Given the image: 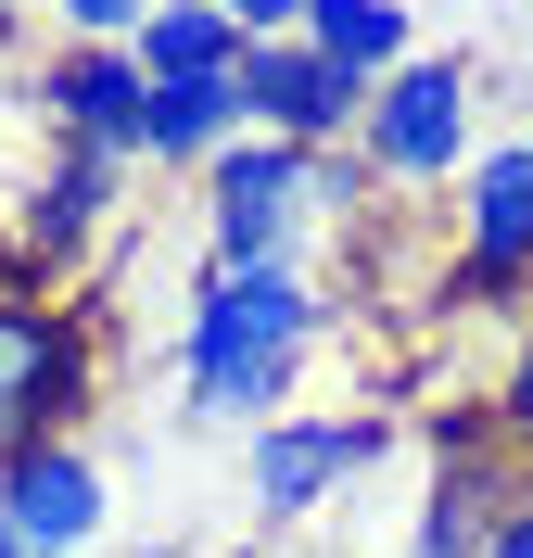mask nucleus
<instances>
[{"instance_id": "f257e3e1", "label": "nucleus", "mask_w": 533, "mask_h": 558, "mask_svg": "<svg viewBox=\"0 0 533 558\" xmlns=\"http://www.w3.org/2000/svg\"><path fill=\"white\" fill-rule=\"evenodd\" d=\"M330 305L305 267H204L191 317H178V407L191 418H280L305 355H318Z\"/></svg>"}, {"instance_id": "f03ea898", "label": "nucleus", "mask_w": 533, "mask_h": 558, "mask_svg": "<svg viewBox=\"0 0 533 558\" xmlns=\"http://www.w3.org/2000/svg\"><path fill=\"white\" fill-rule=\"evenodd\" d=\"M368 204V153L330 140V153H292V140L242 128L204 166V267H305L330 216Z\"/></svg>"}, {"instance_id": "7ed1b4c3", "label": "nucleus", "mask_w": 533, "mask_h": 558, "mask_svg": "<svg viewBox=\"0 0 533 558\" xmlns=\"http://www.w3.org/2000/svg\"><path fill=\"white\" fill-rule=\"evenodd\" d=\"M381 457H393V407H280V418H254V445H242V495H254L267 533H292L343 483H368Z\"/></svg>"}, {"instance_id": "20e7f679", "label": "nucleus", "mask_w": 533, "mask_h": 558, "mask_svg": "<svg viewBox=\"0 0 533 558\" xmlns=\"http://www.w3.org/2000/svg\"><path fill=\"white\" fill-rule=\"evenodd\" d=\"M355 153L381 191H458V166L483 153L470 140V51H407L393 76H368Z\"/></svg>"}, {"instance_id": "39448f33", "label": "nucleus", "mask_w": 533, "mask_h": 558, "mask_svg": "<svg viewBox=\"0 0 533 558\" xmlns=\"http://www.w3.org/2000/svg\"><path fill=\"white\" fill-rule=\"evenodd\" d=\"M89 393H102V343H89V317L51 305V292H0V457L76 432Z\"/></svg>"}, {"instance_id": "423d86ee", "label": "nucleus", "mask_w": 533, "mask_h": 558, "mask_svg": "<svg viewBox=\"0 0 533 558\" xmlns=\"http://www.w3.org/2000/svg\"><path fill=\"white\" fill-rule=\"evenodd\" d=\"M521 508H533V457L496 432V407H470V418L432 432V483H420V521H407V558H470Z\"/></svg>"}, {"instance_id": "0eeeda50", "label": "nucleus", "mask_w": 533, "mask_h": 558, "mask_svg": "<svg viewBox=\"0 0 533 558\" xmlns=\"http://www.w3.org/2000/svg\"><path fill=\"white\" fill-rule=\"evenodd\" d=\"M458 305H521L533 292V140H483L458 166Z\"/></svg>"}, {"instance_id": "6e6552de", "label": "nucleus", "mask_w": 533, "mask_h": 558, "mask_svg": "<svg viewBox=\"0 0 533 558\" xmlns=\"http://www.w3.org/2000/svg\"><path fill=\"white\" fill-rule=\"evenodd\" d=\"M0 521H13V546L26 558H89L114 533V483H102V457L89 445H13L0 457Z\"/></svg>"}, {"instance_id": "1a4fd4ad", "label": "nucleus", "mask_w": 533, "mask_h": 558, "mask_svg": "<svg viewBox=\"0 0 533 558\" xmlns=\"http://www.w3.org/2000/svg\"><path fill=\"white\" fill-rule=\"evenodd\" d=\"M242 102L267 140H292V153H330V140H355V114H368V76L330 64L318 38L292 26V38H254L242 51Z\"/></svg>"}, {"instance_id": "9d476101", "label": "nucleus", "mask_w": 533, "mask_h": 558, "mask_svg": "<svg viewBox=\"0 0 533 558\" xmlns=\"http://www.w3.org/2000/svg\"><path fill=\"white\" fill-rule=\"evenodd\" d=\"M141 102H153V64L128 38H64V51L38 64L51 140H89V153H128V166H141Z\"/></svg>"}, {"instance_id": "9b49d317", "label": "nucleus", "mask_w": 533, "mask_h": 558, "mask_svg": "<svg viewBox=\"0 0 533 558\" xmlns=\"http://www.w3.org/2000/svg\"><path fill=\"white\" fill-rule=\"evenodd\" d=\"M114 204H128V153L64 140V153H51V178L26 191V254H38V267H76V254L114 229Z\"/></svg>"}, {"instance_id": "f8f14e48", "label": "nucleus", "mask_w": 533, "mask_h": 558, "mask_svg": "<svg viewBox=\"0 0 533 558\" xmlns=\"http://www.w3.org/2000/svg\"><path fill=\"white\" fill-rule=\"evenodd\" d=\"M254 128V102H242V76H153V102H141V166H166V178H204L229 140Z\"/></svg>"}, {"instance_id": "ddd939ff", "label": "nucleus", "mask_w": 533, "mask_h": 558, "mask_svg": "<svg viewBox=\"0 0 533 558\" xmlns=\"http://www.w3.org/2000/svg\"><path fill=\"white\" fill-rule=\"evenodd\" d=\"M128 51H141L153 76H242V51H254V38L216 13V0H153Z\"/></svg>"}, {"instance_id": "4468645a", "label": "nucleus", "mask_w": 533, "mask_h": 558, "mask_svg": "<svg viewBox=\"0 0 533 558\" xmlns=\"http://www.w3.org/2000/svg\"><path fill=\"white\" fill-rule=\"evenodd\" d=\"M305 38H318L330 64H355V76H393L420 51V13L407 0H305Z\"/></svg>"}, {"instance_id": "2eb2a0df", "label": "nucleus", "mask_w": 533, "mask_h": 558, "mask_svg": "<svg viewBox=\"0 0 533 558\" xmlns=\"http://www.w3.org/2000/svg\"><path fill=\"white\" fill-rule=\"evenodd\" d=\"M496 432H508V445L533 457V330L508 343V368H496Z\"/></svg>"}, {"instance_id": "dca6fc26", "label": "nucleus", "mask_w": 533, "mask_h": 558, "mask_svg": "<svg viewBox=\"0 0 533 558\" xmlns=\"http://www.w3.org/2000/svg\"><path fill=\"white\" fill-rule=\"evenodd\" d=\"M38 13H51L64 38H141V13H153V0H38Z\"/></svg>"}, {"instance_id": "f3484780", "label": "nucleus", "mask_w": 533, "mask_h": 558, "mask_svg": "<svg viewBox=\"0 0 533 558\" xmlns=\"http://www.w3.org/2000/svg\"><path fill=\"white\" fill-rule=\"evenodd\" d=\"M216 13H229L242 38H292V26H305V0H216Z\"/></svg>"}, {"instance_id": "a211bd4d", "label": "nucleus", "mask_w": 533, "mask_h": 558, "mask_svg": "<svg viewBox=\"0 0 533 558\" xmlns=\"http://www.w3.org/2000/svg\"><path fill=\"white\" fill-rule=\"evenodd\" d=\"M470 558H533V508H521V521H496V533H483Z\"/></svg>"}, {"instance_id": "6ab92c4d", "label": "nucleus", "mask_w": 533, "mask_h": 558, "mask_svg": "<svg viewBox=\"0 0 533 558\" xmlns=\"http://www.w3.org/2000/svg\"><path fill=\"white\" fill-rule=\"evenodd\" d=\"M13 13H26V0H0V51H13Z\"/></svg>"}, {"instance_id": "aec40b11", "label": "nucleus", "mask_w": 533, "mask_h": 558, "mask_svg": "<svg viewBox=\"0 0 533 558\" xmlns=\"http://www.w3.org/2000/svg\"><path fill=\"white\" fill-rule=\"evenodd\" d=\"M0 558H26V546H13V521H0Z\"/></svg>"}, {"instance_id": "412c9836", "label": "nucleus", "mask_w": 533, "mask_h": 558, "mask_svg": "<svg viewBox=\"0 0 533 558\" xmlns=\"http://www.w3.org/2000/svg\"><path fill=\"white\" fill-rule=\"evenodd\" d=\"M521 140H533V128H521Z\"/></svg>"}]
</instances>
